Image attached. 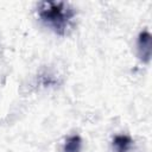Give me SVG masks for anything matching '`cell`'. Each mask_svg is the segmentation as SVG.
<instances>
[{
    "mask_svg": "<svg viewBox=\"0 0 152 152\" xmlns=\"http://www.w3.org/2000/svg\"><path fill=\"white\" fill-rule=\"evenodd\" d=\"M71 12L63 2H43L40 4L39 15L44 21L56 28V31L64 30Z\"/></svg>",
    "mask_w": 152,
    "mask_h": 152,
    "instance_id": "6da1fadb",
    "label": "cell"
},
{
    "mask_svg": "<svg viewBox=\"0 0 152 152\" xmlns=\"http://www.w3.org/2000/svg\"><path fill=\"white\" fill-rule=\"evenodd\" d=\"M80 138L78 137H71L68 142L65 144V152H78L80 151Z\"/></svg>",
    "mask_w": 152,
    "mask_h": 152,
    "instance_id": "3957f363",
    "label": "cell"
},
{
    "mask_svg": "<svg viewBox=\"0 0 152 152\" xmlns=\"http://www.w3.org/2000/svg\"><path fill=\"white\" fill-rule=\"evenodd\" d=\"M138 46H139L141 58L144 61H148L151 56V36L147 31H144L140 33Z\"/></svg>",
    "mask_w": 152,
    "mask_h": 152,
    "instance_id": "7a4b0ae2",
    "label": "cell"
}]
</instances>
